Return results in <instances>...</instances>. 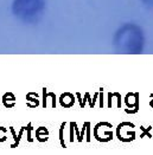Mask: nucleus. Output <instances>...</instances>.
Here are the masks:
<instances>
[{
  "label": "nucleus",
  "mask_w": 153,
  "mask_h": 155,
  "mask_svg": "<svg viewBox=\"0 0 153 155\" xmlns=\"http://www.w3.org/2000/svg\"><path fill=\"white\" fill-rule=\"evenodd\" d=\"M114 50L119 53H140L144 49V33L139 26L126 24L121 26L113 38Z\"/></svg>",
  "instance_id": "nucleus-1"
},
{
  "label": "nucleus",
  "mask_w": 153,
  "mask_h": 155,
  "mask_svg": "<svg viewBox=\"0 0 153 155\" xmlns=\"http://www.w3.org/2000/svg\"><path fill=\"white\" fill-rule=\"evenodd\" d=\"M45 8V0H13L12 13L24 23L33 24L42 18Z\"/></svg>",
  "instance_id": "nucleus-2"
},
{
  "label": "nucleus",
  "mask_w": 153,
  "mask_h": 155,
  "mask_svg": "<svg viewBox=\"0 0 153 155\" xmlns=\"http://www.w3.org/2000/svg\"><path fill=\"white\" fill-rule=\"evenodd\" d=\"M145 5H147V6H150V7H153V0H141Z\"/></svg>",
  "instance_id": "nucleus-3"
}]
</instances>
